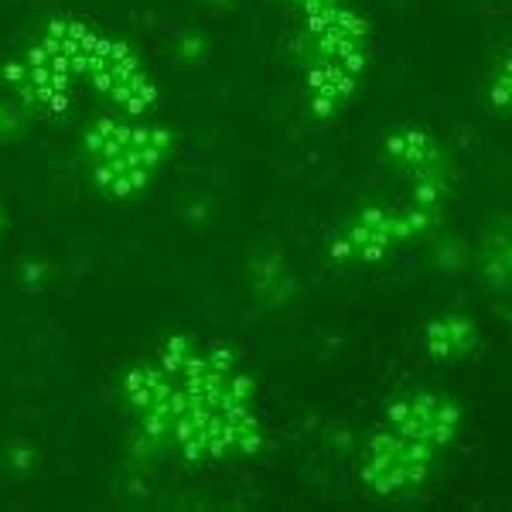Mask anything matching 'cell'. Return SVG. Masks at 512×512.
Segmentation results:
<instances>
[{
    "label": "cell",
    "instance_id": "6da1fadb",
    "mask_svg": "<svg viewBox=\"0 0 512 512\" xmlns=\"http://www.w3.org/2000/svg\"><path fill=\"white\" fill-rule=\"evenodd\" d=\"M123 396L137 434L185 461L256 458L267 444L256 417V383L236 352L192 332L168 335L154 359L127 369Z\"/></svg>",
    "mask_w": 512,
    "mask_h": 512
},
{
    "label": "cell",
    "instance_id": "7a4b0ae2",
    "mask_svg": "<svg viewBox=\"0 0 512 512\" xmlns=\"http://www.w3.org/2000/svg\"><path fill=\"white\" fill-rule=\"evenodd\" d=\"M301 21L297 62L318 120L352 103L369 62V24L349 0H287Z\"/></svg>",
    "mask_w": 512,
    "mask_h": 512
},
{
    "label": "cell",
    "instance_id": "3957f363",
    "mask_svg": "<svg viewBox=\"0 0 512 512\" xmlns=\"http://www.w3.org/2000/svg\"><path fill=\"white\" fill-rule=\"evenodd\" d=\"M38 41L72 86L89 82L127 117H144L158 103V86L123 41L99 35L76 18H52Z\"/></svg>",
    "mask_w": 512,
    "mask_h": 512
},
{
    "label": "cell",
    "instance_id": "277c9868",
    "mask_svg": "<svg viewBox=\"0 0 512 512\" xmlns=\"http://www.w3.org/2000/svg\"><path fill=\"white\" fill-rule=\"evenodd\" d=\"M82 151H86L96 192L127 202L144 192L161 171V164L171 158L175 137L164 127L134 123V117H99L82 134Z\"/></svg>",
    "mask_w": 512,
    "mask_h": 512
},
{
    "label": "cell",
    "instance_id": "5b68a950",
    "mask_svg": "<svg viewBox=\"0 0 512 512\" xmlns=\"http://www.w3.org/2000/svg\"><path fill=\"white\" fill-rule=\"evenodd\" d=\"M444 222V212L420 209L414 202L403 205H366L332 236V260L342 267L355 263H379L403 246L427 239Z\"/></svg>",
    "mask_w": 512,
    "mask_h": 512
},
{
    "label": "cell",
    "instance_id": "8992f818",
    "mask_svg": "<svg viewBox=\"0 0 512 512\" xmlns=\"http://www.w3.org/2000/svg\"><path fill=\"white\" fill-rule=\"evenodd\" d=\"M437 458H441V448L383 420L366 444L359 478L369 492L386 495V499H403V495H414L431 478Z\"/></svg>",
    "mask_w": 512,
    "mask_h": 512
},
{
    "label": "cell",
    "instance_id": "52a82bcc",
    "mask_svg": "<svg viewBox=\"0 0 512 512\" xmlns=\"http://www.w3.org/2000/svg\"><path fill=\"white\" fill-rule=\"evenodd\" d=\"M383 161L407 181V202L444 212L454 188V161L448 147L424 127H400L383 140Z\"/></svg>",
    "mask_w": 512,
    "mask_h": 512
},
{
    "label": "cell",
    "instance_id": "ba28073f",
    "mask_svg": "<svg viewBox=\"0 0 512 512\" xmlns=\"http://www.w3.org/2000/svg\"><path fill=\"white\" fill-rule=\"evenodd\" d=\"M383 420L400 427V431H410L414 437H420V441L434 444V448L448 451L461 427V407L451 396H441V393H410V396L393 400L390 407H386Z\"/></svg>",
    "mask_w": 512,
    "mask_h": 512
},
{
    "label": "cell",
    "instance_id": "9c48e42d",
    "mask_svg": "<svg viewBox=\"0 0 512 512\" xmlns=\"http://www.w3.org/2000/svg\"><path fill=\"white\" fill-rule=\"evenodd\" d=\"M478 345V328L465 315H437L424 325V349L437 362H454L472 355Z\"/></svg>",
    "mask_w": 512,
    "mask_h": 512
},
{
    "label": "cell",
    "instance_id": "30bf717a",
    "mask_svg": "<svg viewBox=\"0 0 512 512\" xmlns=\"http://www.w3.org/2000/svg\"><path fill=\"white\" fill-rule=\"evenodd\" d=\"M478 277L492 294L509 291V233H492L478 253Z\"/></svg>",
    "mask_w": 512,
    "mask_h": 512
},
{
    "label": "cell",
    "instance_id": "8fae6325",
    "mask_svg": "<svg viewBox=\"0 0 512 512\" xmlns=\"http://www.w3.org/2000/svg\"><path fill=\"white\" fill-rule=\"evenodd\" d=\"M24 134V106L18 99L0 96V144H11Z\"/></svg>",
    "mask_w": 512,
    "mask_h": 512
},
{
    "label": "cell",
    "instance_id": "7c38bea8",
    "mask_svg": "<svg viewBox=\"0 0 512 512\" xmlns=\"http://www.w3.org/2000/svg\"><path fill=\"white\" fill-rule=\"evenodd\" d=\"M509 59H502V69H495L492 72V79H489V103H492V110H502L506 113L509 110Z\"/></svg>",
    "mask_w": 512,
    "mask_h": 512
},
{
    "label": "cell",
    "instance_id": "4fadbf2b",
    "mask_svg": "<svg viewBox=\"0 0 512 512\" xmlns=\"http://www.w3.org/2000/svg\"><path fill=\"white\" fill-rule=\"evenodd\" d=\"M209 4H216V7H229V4H236V0H209Z\"/></svg>",
    "mask_w": 512,
    "mask_h": 512
},
{
    "label": "cell",
    "instance_id": "5bb4252c",
    "mask_svg": "<svg viewBox=\"0 0 512 512\" xmlns=\"http://www.w3.org/2000/svg\"><path fill=\"white\" fill-rule=\"evenodd\" d=\"M0 229H4V216H0Z\"/></svg>",
    "mask_w": 512,
    "mask_h": 512
}]
</instances>
